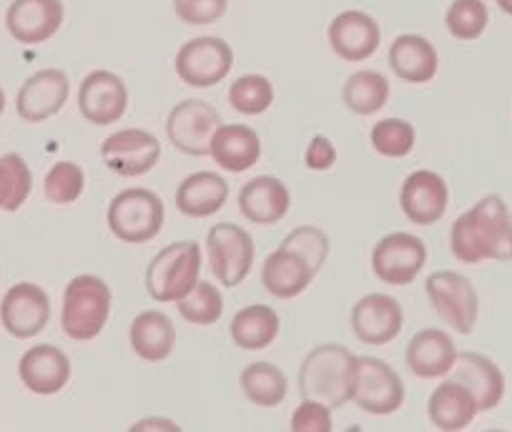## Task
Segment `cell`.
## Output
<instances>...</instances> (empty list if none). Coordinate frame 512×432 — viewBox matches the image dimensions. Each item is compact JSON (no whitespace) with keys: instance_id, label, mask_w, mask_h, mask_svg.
I'll return each instance as SVG.
<instances>
[{"instance_id":"cell-1","label":"cell","mask_w":512,"mask_h":432,"mask_svg":"<svg viewBox=\"0 0 512 432\" xmlns=\"http://www.w3.org/2000/svg\"><path fill=\"white\" fill-rule=\"evenodd\" d=\"M450 252L457 262H512V214L505 199L487 194L450 227Z\"/></svg>"},{"instance_id":"cell-30","label":"cell","mask_w":512,"mask_h":432,"mask_svg":"<svg viewBox=\"0 0 512 432\" xmlns=\"http://www.w3.org/2000/svg\"><path fill=\"white\" fill-rule=\"evenodd\" d=\"M279 330H282V319L277 309L269 304H249L241 307L229 322V337L236 347L246 352L267 350L277 342Z\"/></svg>"},{"instance_id":"cell-25","label":"cell","mask_w":512,"mask_h":432,"mask_svg":"<svg viewBox=\"0 0 512 432\" xmlns=\"http://www.w3.org/2000/svg\"><path fill=\"white\" fill-rule=\"evenodd\" d=\"M209 156L231 174H244L262 159V139L251 126L221 124L209 144Z\"/></svg>"},{"instance_id":"cell-37","label":"cell","mask_w":512,"mask_h":432,"mask_svg":"<svg viewBox=\"0 0 512 432\" xmlns=\"http://www.w3.org/2000/svg\"><path fill=\"white\" fill-rule=\"evenodd\" d=\"M490 11L485 0H452L445 13L447 33L457 41H477L487 31Z\"/></svg>"},{"instance_id":"cell-31","label":"cell","mask_w":512,"mask_h":432,"mask_svg":"<svg viewBox=\"0 0 512 432\" xmlns=\"http://www.w3.org/2000/svg\"><path fill=\"white\" fill-rule=\"evenodd\" d=\"M241 392L256 407H277L287 400L289 380L272 362H251L239 375Z\"/></svg>"},{"instance_id":"cell-5","label":"cell","mask_w":512,"mask_h":432,"mask_svg":"<svg viewBox=\"0 0 512 432\" xmlns=\"http://www.w3.org/2000/svg\"><path fill=\"white\" fill-rule=\"evenodd\" d=\"M201 277V247L196 242H174L161 249L146 269V292L154 302L171 304L184 299Z\"/></svg>"},{"instance_id":"cell-19","label":"cell","mask_w":512,"mask_h":432,"mask_svg":"<svg viewBox=\"0 0 512 432\" xmlns=\"http://www.w3.org/2000/svg\"><path fill=\"white\" fill-rule=\"evenodd\" d=\"M329 48L347 63H362L377 53L382 43V28L377 18L364 11H342L327 28Z\"/></svg>"},{"instance_id":"cell-20","label":"cell","mask_w":512,"mask_h":432,"mask_svg":"<svg viewBox=\"0 0 512 432\" xmlns=\"http://www.w3.org/2000/svg\"><path fill=\"white\" fill-rule=\"evenodd\" d=\"M292 194L277 176H254L239 189V211L256 227H272L289 214Z\"/></svg>"},{"instance_id":"cell-22","label":"cell","mask_w":512,"mask_h":432,"mask_svg":"<svg viewBox=\"0 0 512 432\" xmlns=\"http://www.w3.org/2000/svg\"><path fill=\"white\" fill-rule=\"evenodd\" d=\"M387 61H390L392 73L412 86H425V83L435 81L437 71H440L437 48L432 46L430 38L420 36V33L397 36L387 53Z\"/></svg>"},{"instance_id":"cell-36","label":"cell","mask_w":512,"mask_h":432,"mask_svg":"<svg viewBox=\"0 0 512 432\" xmlns=\"http://www.w3.org/2000/svg\"><path fill=\"white\" fill-rule=\"evenodd\" d=\"M372 149L387 159H405L417 144V131L405 119H382L369 131Z\"/></svg>"},{"instance_id":"cell-34","label":"cell","mask_w":512,"mask_h":432,"mask_svg":"<svg viewBox=\"0 0 512 432\" xmlns=\"http://www.w3.org/2000/svg\"><path fill=\"white\" fill-rule=\"evenodd\" d=\"M274 86L262 73H244L229 86V103L244 116L267 114L274 103Z\"/></svg>"},{"instance_id":"cell-24","label":"cell","mask_w":512,"mask_h":432,"mask_svg":"<svg viewBox=\"0 0 512 432\" xmlns=\"http://www.w3.org/2000/svg\"><path fill=\"white\" fill-rule=\"evenodd\" d=\"M407 367L420 380H437V377L450 375L457 360V347L452 335H447L440 327H427L420 330L407 345Z\"/></svg>"},{"instance_id":"cell-23","label":"cell","mask_w":512,"mask_h":432,"mask_svg":"<svg viewBox=\"0 0 512 432\" xmlns=\"http://www.w3.org/2000/svg\"><path fill=\"white\" fill-rule=\"evenodd\" d=\"M450 375L472 392L480 412L495 410L505 397V375L490 357L477 352H457Z\"/></svg>"},{"instance_id":"cell-4","label":"cell","mask_w":512,"mask_h":432,"mask_svg":"<svg viewBox=\"0 0 512 432\" xmlns=\"http://www.w3.org/2000/svg\"><path fill=\"white\" fill-rule=\"evenodd\" d=\"M166 209L151 189H123L108 204L106 222L113 237L123 244H146L164 229Z\"/></svg>"},{"instance_id":"cell-40","label":"cell","mask_w":512,"mask_h":432,"mask_svg":"<svg viewBox=\"0 0 512 432\" xmlns=\"http://www.w3.org/2000/svg\"><path fill=\"white\" fill-rule=\"evenodd\" d=\"M174 13L186 26H211L221 21L229 8V0H171Z\"/></svg>"},{"instance_id":"cell-38","label":"cell","mask_w":512,"mask_h":432,"mask_svg":"<svg viewBox=\"0 0 512 432\" xmlns=\"http://www.w3.org/2000/svg\"><path fill=\"white\" fill-rule=\"evenodd\" d=\"M83 189H86V174L76 161H58L43 179V194L56 206L78 201L83 196Z\"/></svg>"},{"instance_id":"cell-7","label":"cell","mask_w":512,"mask_h":432,"mask_svg":"<svg viewBox=\"0 0 512 432\" xmlns=\"http://www.w3.org/2000/svg\"><path fill=\"white\" fill-rule=\"evenodd\" d=\"M427 299L437 317L452 327L457 335H472L477 317H480V299L470 279L452 269L432 272L425 282Z\"/></svg>"},{"instance_id":"cell-6","label":"cell","mask_w":512,"mask_h":432,"mask_svg":"<svg viewBox=\"0 0 512 432\" xmlns=\"http://www.w3.org/2000/svg\"><path fill=\"white\" fill-rule=\"evenodd\" d=\"M405 382L390 362L377 357H357L352 370V397L349 402L367 415H395L405 405Z\"/></svg>"},{"instance_id":"cell-45","label":"cell","mask_w":512,"mask_h":432,"mask_svg":"<svg viewBox=\"0 0 512 432\" xmlns=\"http://www.w3.org/2000/svg\"><path fill=\"white\" fill-rule=\"evenodd\" d=\"M3 111H6V93L0 88V116H3Z\"/></svg>"},{"instance_id":"cell-33","label":"cell","mask_w":512,"mask_h":432,"mask_svg":"<svg viewBox=\"0 0 512 432\" xmlns=\"http://www.w3.org/2000/svg\"><path fill=\"white\" fill-rule=\"evenodd\" d=\"M33 191V174L21 154L0 156V211L21 209Z\"/></svg>"},{"instance_id":"cell-15","label":"cell","mask_w":512,"mask_h":432,"mask_svg":"<svg viewBox=\"0 0 512 432\" xmlns=\"http://www.w3.org/2000/svg\"><path fill=\"white\" fill-rule=\"evenodd\" d=\"M128 108V88L113 71H91L78 86V111L93 126H113Z\"/></svg>"},{"instance_id":"cell-41","label":"cell","mask_w":512,"mask_h":432,"mask_svg":"<svg viewBox=\"0 0 512 432\" xmlns=\"http://www.w3.org/2000/svg\"><path fill=\"white\" fill-rule=\"evenodd\" d=\"M292 432H332V407L319 400H302V405L292 412L289 420Z\"/></svg>"},{"instance_id":"cell-16","label":"cell","mask_w":512,"mask_h":432,"mask_svg":"<svg viewBox=\"0 0 512 432\" xmlns=\"http://www.w3.org/2000/svg\"><path fill=\"white\" fill-rule=\"evenodd\" d=\"M71 96V81L61 68H43L26 78L16 98V111L28 124H41L61 114Z\"/></svg>"},{"instance_id":"cell-21","label":"cell","mask_w":512,"mask_h":432,"mask_svg":"<svg viewBox=\"0 0 512 432\" xmlns=\"http://www.w3.org/2000/svg\"><path fill=\"white\" fill-rule=\"evenodd\" d=\"M71 360L61 347L36 345L18 362V377L33 395H58L71 382Z\"/></svg>"},{"instance_id":"cell-44","label":"cell","mask_w":512,"mask_h":432,"mask_svg":"<svg viewBox=\"0 0 512 432\" xmlns=\"http://www.w3.org/2000/svg\"><path fill=\"white\" fill-rule=\"evenodd\" d=\"M495 3H497V8L505 13V16L512 18V0H495Z\"/></svg>"},{"instance_id":"cell-13","label":"cell","mask_w":512,"mask_h":432,"mask_svg":"<svg viewBox=\"0 0 512 432\" xmlns=\"http://www.w3.org/2000/svg\"><path fill=\"white\" fill-rule=\"evenodd\" d=\"M0 322L16 340H31L51 322V297L33 282L13 284L0 302Z\"/></svg>"},{"instance_id":"cell-3","label":"cell","mask_w":512,"mask_h":432,"mask_svg":"<svg viewBox=\"0 0 512 432\" xmlns=\"http://www.w3.org/2000/svg\"><path fill=\"white\" fill-rule=\"evenodd\" d=\"M113 292L96 274L73 277L63 289L61 327L68 340L91 342L106 327L111 317Z\"/></svg>"},{"instance_id":"cell-35","label":"cell","mask_w":512,"mask_h":432,"mask_svg":"<svg viewBox=\"0 0 512 432\" xmlns=\"http://www.w3.org/2000/svg\"><path fill=\"white\" fill-rule=\"evenodd\" d=\"M176 307H179V314L189 324H196V327H211V324L219 322L221 314H224V297H221L219 287L199 279L196 287L191 289L184 299L176 302Z\"/></svg>"},{"instance_id":"cell-32","label":"cell","mask_w":512,"mask_h":432,"mask_svg":"<svg viewBox=\"0 0 512 432\" xmlns=\"http://www.w3.org/2000/svg\"><path fill=\"white\" fill-rule=\"evenodd\" d=\"M342 101L352 114L374 116L390 101V81L379 71L362 68L344 81Z\"/></svg>"},{"instance_id":"cell-27","label":"cell","mask_w":512,"mask_h":432,"mask_svg":"<svg viewBox=\"0 0 512 432\" xmlns=\"http://www.w3.org/2000/svg\"><path fill=\"white\" fill-rule=\"evenodd\" d=\"M128 342L136 357L144 362H166L174 355L176 347V327L169 314L159 309H146L136 314V319L128 327Z\"/></svg>"},{"instance_id":"cell-12","label":"cell","mask_w":512,"mask_h":432,"mask_svg":"<svg viewBox=\"0 0 512 432\" xmlns=\"http://www.w3.org/2000/svg\"><path fill=\"white\" fill-rule=\"evenodd\" d=\"M101 159L108 171L123 179H136L161 161V144L146 129H121L101 144Z\"/></svg>"},{"instance_id":"cell-2","label":"cell","mask_w":512,"mask_h":432,"mask_svg":"<svg viewBox=\"0 0 512 432\" xmlns=\"http://www.w3.org/2000/svg\"><path fill=\"white\" fill-rule=\"evenodd\" d=\"M357 357L344 345H319L299 367V395L302 400H319L339 410L352 397V370Z\"/></svg>"},{"instance_id":"cell-28","label":"cell","mask_w":512,"mask_h":432,"mask_svg":"<svg viewBox=\"0 0 512 432\" xmlns=\"http://www.w3.org/2000/svg\"><path fill=\"white\" fill-rule=\"evenodd\" d=\"M229 201V184L216 171H196L176 189V209L191 219H209Z\"/></svg>"},{"instance_id":"cell-9","label":"cell","mask_w":512,"mask_h":432,"mask_svg":"<svg viewBox=\"0 0 512 432\" xmlns=\"http://www.w3.org/2000/svg\"><path fill=\"white\" fill-rule=\"evenodd\" d=\"M176 76L191 88H211L226 81L234 68V51L219 36H196L176 53Z\"/></svg>"},{"instance_id":"cell-11","label":"cell","mask_w":512,"mask_h":432,"mask_svg":"<svg viewBox=\"0 0 512 432\" xmlns=\"http://www.w3.org/2000/svg\"><path fill=\"white\" fill-rule=\"evenodd\" d=\"M221 126V116L211 103L201 98H184L169 111L166 136L171 146L186 156H209L214 131Z\"/></svg>"},{"instance_id":"cell-18","label":"cell","mask_w":512,"mask_h":432,"mask_svg":"<svg viewBox=\"0 0 512 432\" xmlns=\"http://www.w3.org/2000/svg\"><path fill=\"white\" fill-rule=\"evenodd\" d=\"M447 204H450V189L437 171L417 169L402 181V214L417 227H432V224L440 222L447 211Z\"/></svg>"},{"instance_id":"cell-29","label":"cell","mask_w":512,"mask_h":432,"mask_svg":"<svg viewBox=\"0 0 512 432\" xmlns=\"http://www.w3.org/2000/svg\"><path fill=\"white\" fill-rule=\"evenodd\" d=\"M477 402L462 382L445 380L427 400V417L442 432H460L477 417Z\"/></svg>"},{"instance_id":"cell-39","label":"cell","mask_w":512,"mask_h":432,"mask_svg":"<svg viewBox=\"0 0 512 432\" xmlns=\"http://www.w3.org/2000/svg\"><path fill=\"white\" fill-rule=\"evenodd\" d=\"M282 247H289L297 254H302L309 262V267L317 274L322 272L324 262H327L329 257V237L319 227H309V224L307 227H297L294 232H289L287 237H284Z\"/></svg>"},{"instance_id":"cell-14","label":"cell","mask_w":512,"mask_h":432,"mask_svg":"<svg viewBox=\"0 0 512 432\" xmlns=\"http://www.w3.org/2000/svg\"><path fill=\"white\" fill-rule=\"evenodd\" d=\"M352 335L367 347H384L400 337L405 327L402 304L390 294H367L359 299L349 314Z\"/></svg>"},{"instance_id":"cell-10","label":"cell","mask_w":512,"mask_h":432,"mask_svg":"<svg viewBox=\"0 0 512 432\" xmlns=\"http://www.w3.org/2000/svg\"><path fill=\"white\" fill-rule=\"evenodd\" d=\"M427 264V244L407 232L387 234L372 249V272L390 287H407Z\"/></svg>"},{"instance_id":"cell-26","label":"cell","mask_w":512,"mask_h":432,"mask_svg":"<svg viewBox=\"0 0 512 432\" xmlns=\"http://www.w3.org/2000/svg\"><path fill=\"white\" fill-rule=\"evenodd\" d=\"M317 272L307 259L289 247H279L262 264V287L277 299H294L307 292Z\"/></svg>"},{"instance_id":"cell-17","label":"cell","mask_w":512,"mask_h":432,"mask_svg":"<svg viewBox=\"0 0 512 432\" xmlns=\"http://www.w3.org/2000/svg\"><path fill=\"white\" fill-rule=\"evenodd\" d=\"M66 21L63 0H13L6 11V31L23 46H41Z\"/></svg>"},{"instance_id":"cell-42","label":"cell","mask_w":512,"mask_h":432,"mask_svg":"<svg viewBox=\"0 0 512 432\" xmlns=\"http://www.w3.org/2000/svg\"><path fill=\"white\" fill-rule=\"evenodd\" d=\"M337 161V149L327 136H314L304 151V164L309 171H329Z\"/></svg>"},{"instance_id":"cell-43","label":"cell","mask_w":512,"mask_h":432,"mask_svg":"<svg viewBox=\"0 0 512 432\" xmlns=\"http://www.w3.org/2000/svg\"><path fill=\"white\" fill-rule=\"evenodd\" d=\"M134 432H144V430H171V432H179L181 427L176 425V422L171 420H164V417H151V420H141V422H134V427H131Z\"/></svg>"},{"instance_id":"cell-8","label":"cell","mask_w":512,"mask_h":432,"mask_svg":"<svg viewBox=\"0 0 512 432\" xmlns=\"http://www.w3.org/2000/svg\"><path fill=\"white\" fill-rule=\"evenodd\" d=\"M206 254L214 277L224 287H239L254 269L256 247L246 229L231 222H219L206 234Z\"/></svg>"}]
</instances>
